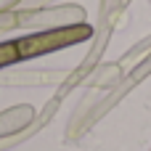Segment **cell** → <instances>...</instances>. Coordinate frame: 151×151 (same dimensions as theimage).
<instances>
[{"mask_svg":"<svg viewBox=\"0 0 151 151\" xmlns=\"http://www.w3.org/2000/svg\"><path fill=\"white\" fill-rule=\"evenodd\" d=\"M93 29L90 24H69V27H56V29H45V32H35L27 35L21 40H16V53L19 61H29L45 53H56L72 45H80L85 40H90Z\"/></svg>","mask_w":151,"mask_h":151,"instance_id":"1","label":"cell"},{"mask_svg":"<svg viewBox=\"0 0 151 151\" xmlns=\"http://www.w3.org/2000/svg\"><path fill=\"white\" fill-rule=\"evenodd\" d=\"M19 61V53H16V42H0V69L3 66H11Z\"/></svg>","mask_w":151,"mask_h":151,"instance_id":"2","label":"cell"}]
</instances>
